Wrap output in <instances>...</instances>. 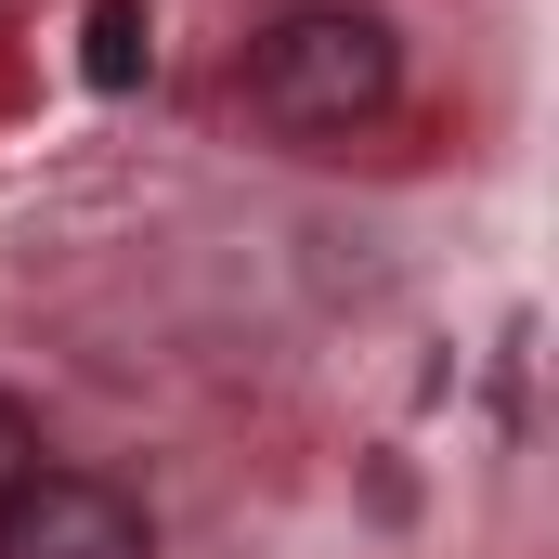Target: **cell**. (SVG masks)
Here are the masks:
<instances>
[{
    "label": "cell",
    "instance_id": "6da1fadb",
    "mask_svg": "<svg viewBox=\"0 0 559 559\" xmlns=\"http://www.w3.org/2000/svg\"><path fill=\"white\" fill-rule=\"evenodd\" d=\"M391 92H404V39H391V13H365V0H286L274 26L248 39V105H261L286 143L365 131V118H391Z\"/></svg>",
    "mask_w": 559,
    "mask_h": 559
},
{
    "label": "cell",
    "instance_id": "277c9868",
    "mask_svg": "<svg viewBox=\"0 0 559 559\" xmlns=\"http://www.w3.org/2000/svg\"><path fill=\"white\" fill-rule=\"evenodd\" d=\"M26 481H39V417H26V404L0 391V508H13Z\"/></svg>",
    "mask_w": 559,
    "mask_h": 559
},
{
    "label": "cell",
    "instance_id": "3957f363",
    "mask_svg": "<svg viewBox=\"0 0 559 559\" xmlns=\"http://www.w3.org/2000/svg\"><path fill=\"white\" fill-rule=\"evenodd\" d=\"M79 66H92V92H131L143 66H156V26H143V0H92V39H79Z\"/></svg>",
    "mask_w": 559,
    "mask_h": 559
},
{
    "label": "cell",
    "instance_id": "7a4b0ae2",
    "mask_svg": "<svg viewBox=\"0 0 559 559\" xmlns=\"http://www.w3.org/2000/svg\"><path fill=\"white\" fill-rule=\"evenodd\" d=\"M0 559H156V508L105 468H39L0 508Z\"/></svg>",
    "mask_w": 559,
    "mask_h": 559
}]
</instances>
